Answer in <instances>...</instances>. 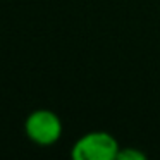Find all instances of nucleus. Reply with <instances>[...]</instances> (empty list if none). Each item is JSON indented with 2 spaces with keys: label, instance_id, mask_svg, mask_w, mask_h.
I'll use <instances>...</instances> for the list:
<instances>
[{
  "label": "nucleus",
  "instance_id": "f257e3e1",
  "mask_svg": "<svg viewBox=\"0 0 160 160\" xmlns=\"http://www.w3.org/2000/svg\"><path fill=\"white\" fill-rule=\"evenodd\" d=\"M121 150L117 139L105 131H93L81 136L71 150L74 160H117Z\"/></svg>",
  "mask_w": 160,
  "mask_h": 160
},
{
  "label": "nucleus",
  "instance_id": "f03ea898",
  "mask_svg": "<svg viewBox=\"0 0 160 160\" xmlns=\"http://www.w3.org/2000/svg\"><path fill=\"white\" fill-rule=\"evenodd\" d=\"M24 132L36 145L50 146L59 141L62 136V121L55 112L38 108L26 117Z\"/></svg>",
  "mask_w": 160,
  "mask_h": 160
},
{
  "label": "nucleus",
  "instance_id": "7ed1b4c3",
  "mask_svg": "<svg viewBox=\"0 0 160 160\" xmlns=\"http://www.w3.org/2000/svg\"><path fill=\"white\" fill-rule=\"evenodd\" d=\"M146 155L136 148H128V150H119L117 160H145Z\"/></svg>",
  "mask_w": 160,
  "mask_h": 160
}]
</instances>
